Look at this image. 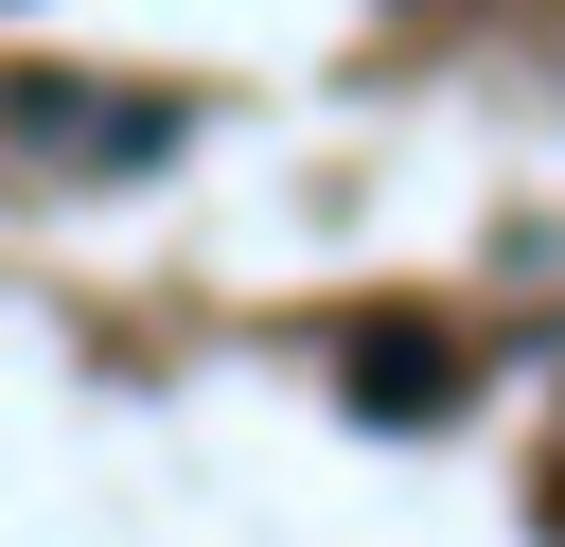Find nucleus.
I'll list each match as a JSON object with an SVG mask.
<instances>
[{
	"label": "nucleus",
	"mask_w": 565,
	"mask_h": 547,
	"mask_svg": "<svg viewBox=\"0 0 565 547\" xmlns=\"http://www.w3.org/2000/svg\"><path fill=\"white\" fill-rule=\"evenodd\" d=\"M441 388H459V353H441L424 318H371V335H353V406H371V423H424Z\"/></svg>",
	"instance_id": "f257e3e1"
}]
</instances>
